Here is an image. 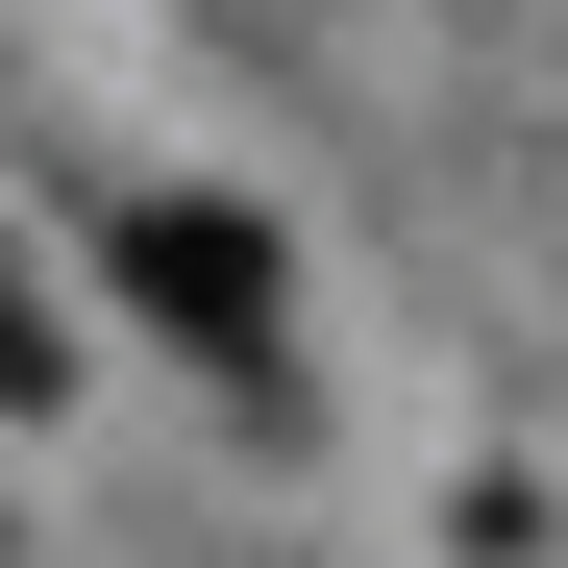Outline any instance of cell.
Segmentation results:
<instances>
[{
    "label": "cell",
    "mask_w": 568,
    "mask_h": 568,
    "mask_svg": "<svg viewBox=\"0 0 568 568\" xmlns=\"http://www.w3.org/2000/svg\"><path fill=\"white\" fill-rule=\"evenodd\" d=\"M26 396H50V297L0 272V420H26Z\"/></svg>",
    "instance_id": "obj_2"
},
{
    "label": "cell",
    "mask_w": 568,
    "mask_h": 568,
    "mask_svg": "<svg viewBox=\"0 0 568 568\" xmlns=\"http://www.w3.org/2000/svg\"><path fill=\"white\" fill-rule=\"evenodd\" d=\"M124 297L173 322V371L297 396V272H272V223H247V199H124Z\"/></svg>",
    "instance_id": "obj_1"
}]
</instances>
